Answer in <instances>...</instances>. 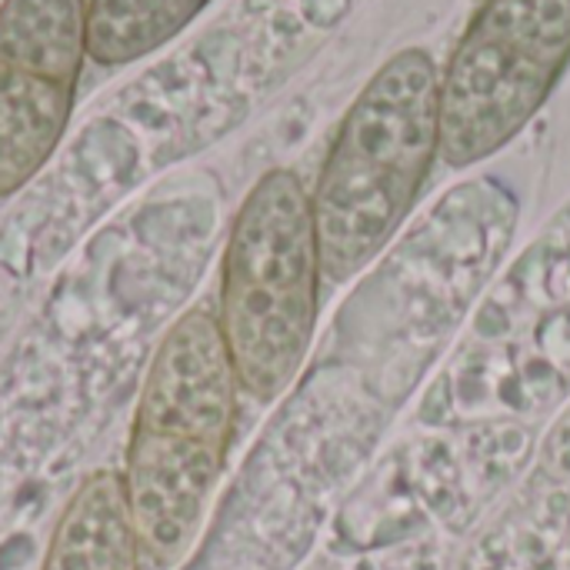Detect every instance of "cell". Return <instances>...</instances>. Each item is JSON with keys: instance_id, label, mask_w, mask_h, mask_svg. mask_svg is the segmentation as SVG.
Here are the masks:
<instances>
[{"instance_id": "obj_1", "label": "cell", "mask_w": 570, "mask_h": 570, "mask_svg": "<svg viewBox=\"0 0 570 570\" xmlns=\"http://www.w3.org/2000/svg\"><path fill=\"white\" fill-rule=\"evenodd\" d=\"M237 394L217 314H180L147 367L120 471L144 568L170 570L190 551L227 464Z\"/></svg>"}, {"instance_id": "obj_2", "label": "cell", "mask_w": 570, "mask_h": 570, "mask_svg": "<svg viewBox=\"0 0 570 570\" xmlns=\"http://www.w3.org/2000/svg\"><path fill=\"white\" fill-rule=\"evenodd\" d=\"M441 157V73L397 50L347 107L311 194L324 281L357 277L401 230Z\"/></svg>"}, {"instance_id": "obj_3", "label": "cell", "mask_w": 570, "mask_h": 570, "mask_svg": "<svg viewBox=\"0 0 570 570\" xmlns=\"http://www.w3.org/2000/svg\"><path fill=\"white\" fill-rule=\"evenodd\" d=\"M321 281L311 194L294 170H267L230 224L217 311L237 384L254 401H277L304 367Z\"/></svg>"}, {"instance_id": "obj_4", "label": "cell", "mask_w": 570, "mask_h": 570, "mask_svg": "<svg viewBox=\"0 0 570 570\" xmlns=\"http://www.w3.org/2000/svg\"><path fill=\"white\" fill-rule=\"evenodd\" d=\"M570 67V0H484L441 73V160L474 167L508 147Z\"/></svg>"}, {"instance_id": "obj_5", "label": "cell", "mask_w": 570, "mask_h": 570, "mask_svg": "<svg viewBox=\"0 0 570 570\" xmlns=\"http://www.w3.org/2000/svg\"><path fill=\"white\" fill-rule=\"evenodd\" d=\"M87 60V0L0 3V197L57 150Z\"/></svg>"}, {"instance_id": "obj_6", "label": "cell", "mask_w": 570, "mask_h": 570, "mask_svg": "<svg viewBox=\"0 0 570 570\" xmlns=\"http://www.w3.org/2000/svg\"><path fill=\"white\" fill-rule=\"evenodd\" d=\"M40 570H144L117 471H94L77 484L50 531Z\"/></svg>"}, {"instance_id": "obj_7", "label": "cell", "mask_w": 570, "mask_h": 570, "mask_svg": "<svg viewBox=\"0 0 570 570\" xmlns=\"http://www.w3.org/2000/svg\"><path fill=\"white\" fill-rule=\"evenodd\" d=\"M210 0H87V57L134 63L170 43Z\"/></svg>"}]
</instances>
